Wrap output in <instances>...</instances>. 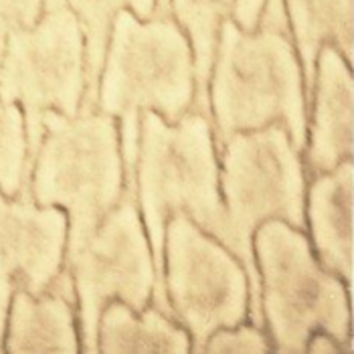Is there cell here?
<instances>
[{
	"mask_svg": "<svg viewBox=\"0 0 354 354\" xmlns=\"http://www.w3.org/2000/svg\"><path fill=\"white\" fill-rule=\"evenodd\" d=\"M194 104V59L189 37L158 0L148 21L120 10L109 32L95 109L120 124L126 194L136 196L140 115L154 111L174 126Z\"/></svg>",
	"mask_w": 354,
	"mask_h": 354,
	"instance_id": "obj_1",
	"label": "cell"
},
{
	"mask_svg": "<svg viewBox=\"0 0 354 354\" xmlns=\"http://www.w3.org/2000/svg\"><path fill=\"white\" fill-rule=\"evenodd\" d=\"M273 353L270 336L263 328L241 322L235 328H218L213 332L203 354H268Z\"/></svg>",
	"mask_w": 354,
	"mask_h": 354,
	"instance_id": "obj_19",
	"label": "cell"
},
{
	"mask_svg": "<svg viewBox=\"0 0 354 354\" xmlns=\"http://www.w3.org/2000/svg\"><path fill=\"white\" fill-rule=\"evenodd\" d=\"M41 124L43 138L21 194L67 213V266L126 192L120 124L97 109L75 118L47 111Z\"/></svg>",
	"mask_w": 354,
	"mask_h": 354,
	"instance_id": "obj_4",
	"label": "cell"
},
{
	"mask_svg": "<svg viewBox=\"0 0 354 354\" xmlns=\"http://www.w3.org/2000/svg\"><path fill=\"white\" fill-rule=\"evenodd\" d=\"M306 235L326 272L353 292L354 281V160L310 178L306 185Z\"/></svg>",
	"mask_w": 354,
	"mask_h": 354,
	"instance_id": "obj_13",
	"label": "cell"
},
{
	"mask_svg": "<svg viewBox=\"0 0 354 354\" xmlns=\"http://www.w3.org/2000/svg\"><path fill=\"white\" fill-rule=\"evenodd\" d=\"M259 23H279V25H288L286 19V10H283V2L281 0H266V8L261 15Z\"/></svg>",
	"mask_w": 354,
	"mask_h": 354,
	"instance_id": "obj_22",
	"label": "cell"
},
{
	"mask_svg": "<svg viewBox=\"0 0 354 354\" xmlns=\"http://www.w3.org/2000/svg\"><path fill=\"white\" fill-rule=\"evenodd\" d=\"M292 41L304 75L306 106L310 111L316 57L324 45L336 47L348 65L354 63V0H281Z\"/></svg>",
	"mask_w": 354,
	"mask_h": 354,
	"instance_id": "obj_15",
	"label": "cell"
},
{
	"mask_svg": "<svg viewBox=\"0 0 354 354\" xmlns=\"http://www.w3.org/2000/svg\"><path fill=\"white\" fill-rule=\"evenodd\" d=\"M97 353L102 354H189L191 336L156 306L136 314L128 304L108 301L97 324Z\"/></svg>",
	"mask_w": 354,
	"mask_h": 354,
	"instance_id": "obj_16",
	"label": "cell"
},
{
	"mask_svg": "<svg viewBox=\"0 0 354 354\" xmlns=\"http://www.w3.org/2000/svg\"><path fill=\"white\" fill-rule=\"evenodd\" d=\"M28 144L25 115L19 106L0 102V191L17 198L27 180Z\"/></svg>",
	"mask_w": 354,
	"mask_h": 354,
	"instance_id": "obj_18",
	"label": "cell"
},
{
	"mask_svg": "<svg viewBox=\"0 0 354 354\" xmlns=\"http://www.w3.org/2000/svg\"><path fill=\"white\" fill-rule=\"evenodd\" d=\"M83 95L85 41L80 23L67 0H45L35 27L12 30L0 57V102L19 106L25 115L27 180L43 138V115L57 111L75 118Z\"/></svg>",
	"mask_w": 354,
	"mask_h": 354,
	"instance_id": "obj_7",
	"label": "cell"
},
{
	"mask_svg": "<svg viewBox=\"0 0 354 354\" xmlns=\"http://www.w3.org/2000/svg\"><path fill=\"white\" fill-rule=\"evenodd\" d=\"M136 201L156 270L152 306L172 318L164 292V229L168 217L183 211L223 245L229 243L209 115L189 109L178 124L170 126L158 113L142 111Z\"/></svg>",
	"mask_w": 354,
	"mask_h": 354,
	"instance_id": "obj_2",
	"label": "cell"
},
{
	"mask_svg": "<svg viewBox=\"0 0 354 354\" xmlns=\"http://www.w3.org/2000/svg\"><path fill=\"white\" fill-rule=\"evenodd\" d=\"M45 0H0V57L6 37L17 28H30L41 19Z\"/></svg>",
	"mask_w": 354,
	"mask_h": 354,
	"instance_id": "obj_20",
	"label": "cell"
},
{
	"mask_svg": "<svg viewBox=\"0 0 354 354\" xmlns=\"http://www.w3.org/2000/svg\"><path fill=\"white\" fill-rule=\"evenodd\" d=\"M2 353H82L75 288L67 270L41 296H32L23 288L12 292Z\"/></svg>",
	"mask_w": 354,
	"mask_h": 354,
	"instance_id": "obj_12",
	"label": "cell"
},
{
	"mask_svg": "<svg viewBox=\"0 0 354 354\" xmlns=\"http://www.w3.org/2000/svg\"><path fill=\"white\" fill-rule=\"evenodd\" d=\"M354 156L353 65L342 53L324 45L316 57L314 93L308 111V138L301 152L306 176L334 170Z\"/></svg>",
	"mask_w": 354,
	"mask_h": 354,
	"instance_id": "obj_11",
	"label": "cell"
},
{
	"mask_svg": "<svg viewBox=\"0 0 354 354\" xmlns=\"http://www.w3.org/2000/svg\"><path fill=\"white\" fill-rule=\"evenodd\" d=\"M65 270L73 277L82 353L100 354L97 324L108 301H124L136 314L152 304L156 270L136 196L124 192Z\"/></svg>",
	"mask_w": 354,
	"mask_h": 354,
	"instance_id": "obj_9",
	"label": "cell"
},
{
	"mask_svg": "<svg viewBox=\"0 0 354 354\" xmlns=\"http://www.w3.org/2000/svg\"><path fill=\"white\" fill-rule=\"evenodd\" d=\"M172 19L189 37L194 59L192 109L209 115V75L217 49L221 25L233 21L245 32L259 27L266 0H168Z\"/></svg>",
	"mask_w": 354,
	"mask_h": 354,
	"instance_id": "obj_14",
	"label": "cell"
},
{
	"mask_svg": "<svg viewBox=\"0 0 354 354\" xmlns=\"http://www.w3.org/2000/svg\"><path fill=\"white\" fill-rule=\"evenodd\" d=\"M209 118L215 148L239 132L281 122L298 152L308 138L304 75L290 27L259 23L245 32L233 21L221 25L209 75Z\"/></svg>",
	"mask_w": 354,
	"mask_h": 354,
	"instance_id": "obj_3",
	"label": "cell"
},
{
	"mask_svg": "<svg viewBox=\"0 0 354 354\" xmlns=\"http://www.w3.org/2000/svg\"><path fill=\"white\" fill-rule=\"evenodd\" d=\"M164 292L194 354H203L218 328L249 318V279L241 261L183 211L172 213L164 229Z\"/></svg>",
	"mask_w": 354,
	"mask_h": 354,
	"instance_id": "obj_8",
	"label": "cell"
},
{
	"mask_svg": "<svg viewBox=\"0 0 354 354\" xmlns=\"http://www.w3.org/2000/svg\"><path fill=\"white\" fill-rule=\"evenodd\" d=\"M67 4L85 41V95L80 111H93L113 19L120 10H130L138 21H148L158 0H67Z\"/></svg>",
	"mask_w": 354,
	"mask_h": 354,
	"instance_id": "obj_17",
	"label": "cell"
},
{
	"mask_svg": "<svg viewBox=\"0 0 354 354\" xmlns=\"http://www.w3.org/2000/svg\"><path fill=\"white\" fill-rule=\"evenodd\" d=\"M251 247L273 353L306 354L314 332H326L351 353L353 292L320 268L308 235L281 218H268L255 229Z\"/></svg>",
	"mask_w": 354,
	"mask_h": 354,
	"instance_id": "obj_6",
	"label": "cell"
},
{
	"mask_svg": "<svg viewBox=\"0 0 354 354\" xmlns=\"http://www.w3.org/2000/svg\"><path fill=\"white\" fill-rule=\"evenodd\" d=\"M306 180L301 154L281 122L233 134L218 152L227 249L245 270L249 320L259 328H263L261 283L251 247L253 233L268 218H281L306 233Z\"/></svg>",
	"mask_w": 354,
	"mask_h": 354,
	"instance_id": "obj_5",
	"label": "cell"
},
{
	"mask_svg": "<svg viewBox=\"0 0 354 354\" xmlns=\"http://www.w3.org/2000/svg\"><path fill=\"white\" fill-rule=\"evenodd\" d=\"M346 353L326 332H314L306 344V354H340Z\"/></svg>",
	"mask_w": 354,
	"mask_h": 354,
	"instance_id": "obj_21",
	"label": "cell"
},
{
	"mask_svg": "<svg viewBox=\"0 0 354 354\" xmlns=\"http://www.w3.org/2000/svg\"><path fill=\"white\" fill-rule=\"evenodd\" d=\"M69 221L59 207H39L28 194L0 191V353L6 312L17 288L47 292L65 270Z\"/></svg>",
	"mask_w": 354,
	"mask_h": 354,
	"instance_id": "obj_10",
	"label": "cell"
}]
</instances>
